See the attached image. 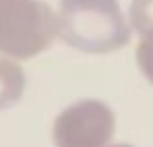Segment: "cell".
<instances>
[{"mask_svg":"<svg viewBox=\"0 0 153 147\" xmlns=\"http://www.w3.org/2000/svg\"><path fill=\"white\" fill-rule=\"evenodd\" d=\"M108 147H134L132 143H124V141H112Z\"/></svg>","mask_w":153,"mask_h":147,"instance_id":"52a82bcc","label":"cell"},{"mask_svg":"<svg viewBox=\"0 0 153 147\" xmlns=\"http://www.w3.org/2000/svg\"><path fill=\"white\" fill-rule=\"evenodd\" d=\"M56 29L68 48L93 56L126 48L132 37L120 0H60Z\"/></svg>","mask_w":153,"mask_h":147,"instance_id":"6da1fadb","label":"cell"},{"mask_svg":"<svg viewBox=\"0 0 153 147\" xmlns=\"http://www.w3.org/2000/svg\"><path fill=\"white\" fill-rule=\"evenodd\" d=\"M54 147H108L116 135V114L97 98H81L62 108L52 122Z\"/></svg>","mask_w":153,"mask_h":147,"instance_id":"3957f363","label":"cell"},{"mask_svg":"<svg viewBox=\"0 0 153 147\" xmlns=\"http://www.w3.org/2000/svg\"><path fill=\"white\" fill-rule=\"evenodd\" d=\"M58 40L56 10L44 0H0V54L29 60Z\"/></svg>","mask_w":153,"mask_h":147,"instance_id":"7a4b0ae2","label":"cell"},{"mask_svg":"<svg viewBox=\"0 0 153 147\" xmlns=\"http://www.w3.org/2000/svg\"><path fill=\"white\" fill-rule=\"evenodd\" d=\"M134 62L143 79L149 85H153V35H145L139 40L134 50Z\"/></svg>","mask_w":153,"mask_h":147,"instance_id":"8992f818","label":"cell"},{"mask_svg":"<svg viewBox=\"0 0 153 147\" xmlns=\"http://www.w3.org/2000/svg\"><path fill=\"white\" fill-rule=\"evenodd\" d=\"M126 19L132 33L139 37L153 35V0H130Z\"/></svg>","mask_w":153,"mask_h":147,"instance_id":"5b68a950","label":"cell"},{"mask_svg":"<svg viewBox=\"0 0 153 147\" xmlns=\"http://www.w3.org/2000/svg\"><path fill=\"white\" fill-rule=\"evenodd\" d=\"M27 89V73L19 60L0 54V112L15 108Z\"/></svg>","mask_w":153,"mask_h":147,"instance_id":"277c9868","label":"cell"}]
</instances>
